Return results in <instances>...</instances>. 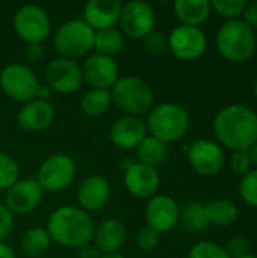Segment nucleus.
I'll return each mask as SVG.
<instances>
[{
  "label": "nucleus",
  "mask_w": 257,
  "mask_h": 258,
  "mask_svg": "<svg viewBox=\"0 0 257 258\" xmlns=\"http://www.w3.org/2000/svg\"><path fill=\"white\" fill-rule=\"evenodd\" d=\"M212 128L221 148L248 151L257 142V113L245 104L224 106L217 112Z\"/></svg>",
  "instance_id": "1"
},
{
  "label": "nucleus",
  "mask_w": 257,
  "mask_h": 258,
  "mask_svg": "<svg viewBox=\"0 0 257 258\" xmlns=\"http://www.w3.org/2000/svg\"><path fill=\"white\" fill-rule=\"evenodd\" d=\"M45 230L52 242L64 248L80 249L92 242L95 224L91 215L80 207L61 206L48 215Z\"/></svg>",
  "instance_id": "2"
},
{
  "label": "nucleus",
  "mask_w": 257,
  "mask_h": 258,
  "mask_svg": "<svg viewBox=\"0 0 257 258\" xmlns=\"http://www.w3.org/2000/svg\"><path fill=\"white\" fill-rule=\"evenodd\" d=\"M215 44L220 54L233 63L250 60L256 51L257 39L254 30L241 18L226 21L217 32Z\"/></svg>",
  "instance_id": "3"
},
{
  "label": "nucleus",
  "mask_w": 257,
  "mask_h": 258,
  "mask_svg": "<svg viewBox=\"0 0 257 258\" xmlns=\"http://www.w3.org/2000/svg\"><path fill=\"white\" fill-rule=\"evenodd\" d=\"M147 132L150 136L171 144L182 139L189 127L191 118L188 110L177 103H161L153 106V109L147 113Z\"/></svg>",
  "instance_id": "4"
},
{
  "label": "nucleus",
  "mask_w": 257,
  "mask_h": 258,
  "mask_svg": "<svg viewBox=\"0 0 257 258\" xmlns=\"http://www.w3.org/2000/svg\"><path fill=\"white\" fill-rule=\"evenodd\" d=\"M112 104L121 109L126 115L141 116L153 109L155 94L151 86L135 76H124L111 88Z\"/></svg>",
  "instance_id": "5"
},
{
  "label": "nucleus",
  "mask_w": 257,
  "mask_h": 258,
  "mask_svg": "<svg viewBox=\"0 0 257 258\" xmlns=\"http://www.w3.org/2000/svg\"><path fill=\"white\" fill-rule=\"evenodd\" d=\"M94 35L95 32L82 18H73L58 27L53 45L61 57L76 60L94 50Z\"/></svg>",
  "instance_id": "6"
},
{
  "label": "nucleus",
  "mask_w": 257,
  "mask_h": 258,
  "mask_svg": "<svg viewBox=\"0 0 257 258\" xmlns=\"http://www.w3.org/2000/svg\"><path fill=\"white\" fill-rule=\"evenodd\" d=\"M77 166L71 156L53 153L39 165L36 181L44 192H61L70 187L76 178Z\"/></svg>",
  "instance_id": "7"
},
{
  "label": "nucleus",
  "mask_w": 257,
  "mask_h": 258,
  "mask_svg": "<svg viewBox=\"0 0 257 258\" xmlns=\"http://www.w3.org/2000/svg\"><path fill=\"white\" fill-rule=\"evenodd\" d=\"M36 74L24 63H9L0 71V89L17 103H27L36 98L39 89Z\"/></svg>",
  "instance_id": "8"
},
{
  "label": "nucleus",
  "mask_w": 257,
  "mask_h": 258,
  "mask_svg": "<svg viewBox=\"0 0 257 258\" xmlns=\"http://www.w3.org/2000/svg\"><path fill=\"white\" fill-rule=\"evenodd\" d=\"M14 30L26 44H42L52 30L47 11L38 5H23L14 14Z\"/></svg>",
  "instance_id": "9"
},
{
  "label": "nucleus",
  "mask_w": 257,
  "mask_h": 258,
  "mask_svg": "<svg viewBox=\"0 0 257 258\" xmlns=\"http://www.w3.org/2000/svg\"><path fill=\"white\" fill-rule=\"evenodd\" d=\"M156 12L153 6L142 0H130L123 5L118 29L124 38L142 41L148 33L155 30Z\"/></svg>",
  "instance_id": "10"
},
{
  "label": "nucleus",
  "mask_w": 257,
  "mask_h": 258,
  "mask_svg": "<svg viewBox=\"0 0 257 258\" xmlns=\"http://www.w3.org/2000/svg\"><path fill=\"white\" fill-rule=\"evenodd\" d=\"M44 80L52 92L70 95L80 89L83 83L82 67L67 57H55L44 68Z\"/></svg>",
  "instance_id": "11"
},
{
  "label": "nucleus",
  "mask_w": 257,
  "mask_h": 258,
  "mask_svg": "<svg viewBox=\"0 0 257 258\" xmlns=\"http://www.w3.org/2000/svg\"><path fill=\"white\" fill-rule=\"evenodd\" d=\"M168 38V50L174 54V57L191 62L201 57L208 48V36L201 30V27L192 26H177L174 27Z\"/></svg>",
  "instance_id": "12"
},
{
  "label": "nucleus",
  "mask_w": 257,
  "mask_h": 258,
  "mask_svg": "<svg viewBox=\"0 0 257 258\" xmlns=\"http://www.w3.org/2000/svg\"><path fill=\"white\" fill-rule=\"evenodd\" d=\"M188 162L198 175L214 177L223 171L226 165V156L223 148L215 141L198 139L188 148Z\"/></svg>",
  "instance_id": "13"
},
{
  "label": "nucleus",
  "mask_w": 257,
  "mask_h": 258,
  "mask_svg": "<svg viewBox=\"0 0 257 258\" xmlns=\"http://www.w3.org/2000/svg\"><path fill=\"white\" fill-rule=\"evenodd\" d=\"M144 219L147 227L161 236L170 233L179 224L180 209L171 197L158 194L148 200L144 209Z\"/></svg>",
  "instance_id": "14"
},
{
  "label": "nucleus",
  "mask_w": 257,
  "mask_h": 258,
  "mask_svg": "<svg viewBox=\"0 0 257 258\" xmlns=\"http://www.w3.org/2000/svg\"><path fill=\"white\" fill-rule=\"evenodd\" d=\"M82 76L83 82H86L91 89L111 91V88L120 79V67L114 57L94 53L83 62Z\"/></svg>",
  "instance_id": "15"
},
{
  "label": "nucleus",
  "mask_w": 257,
  "mask_h": 258,
  "mask_svg": "<svg viewBox=\"0 0 257 258\" xmlns=\"http://www.w3.org/2000/svg\"><path fill=\"white\" fill-rule=\"evenodd\" d=\"M124 186L127 192L139 200H150L158 195L161 175L156 168L132 162L124 168Z\"/></svg>",
  "instance_id": "16"
},
{
  "label": "nucleus",
  "mask_w": 257,
  "mask_h": 258,
  "mask_svg": "<svg viewBox=\"0 0 257 258\" xmlns=\"http://www.w3.org/2000/svg\"><path fill=\"white\" fill-rule=\"evenodd\" d=\"M42 195L36 178H20L5 192V206L12 215H27L39 206Z\"/></svg>",
  "instance_id": "17"
},
{
  "label": "nucleus",
  "mask_w": 257,
  "mask_h": 258,
  "mask_svg": "<svg viewBox=\"0 0 257 258\" xmlns=\"http://www.w3.org/2000/svg\"><path fill=\"white\" fill-rule=\"evenodd\" d=\"M147 125L139 116L124 115L114 121L109 128V141L118 150L130 151L136 150L138 145L147 136Z\"/></svg>",
  "instance_id": "18"
},
{
  "label": "nucleus",
  "mask_w": 257,
  "mask_h": 258,
  "mask_svg": "<svg viewBox=\"0 0 257 258\" xmlns=\"http://www.w3.org/2000/svg\"><path fill=\"white\" fill-rule=\"evenodd\" d=\"M111 200V184L98 174L88 175L77 187V207L86 213L103 210Z\"/></svg>",
  "instance_id": "19"
},
{
  "label": "nucleus",
  "mask_w": 257,
  "mask_h": 258,
  "mask_svg": "<svg viewBox=\"0 0 257 258\" xmlns=\"http://www.w3.org/2000/svg\"><path fill=\"white\" fill-rule=\"evenodd\" d=\"M123 3L120 0H89L83 6V21L94 30H105L118 26Z\"/></svg>",
  "instance_id": "20"
},
{
  "label": "nucleus",
  "mask_w": 257,
  "mask_h": 258,
  "mask_svg": "<svg viewBox=\"0 0 257 258\" xmlns=\"http://www.w3.org/2000/svg\"><path fill=\"white\" fill-rule=\"evenodd\" d=\"M55 119V106L47 100L33 98L24 103L18 113V125L26 132H44L47 130Z\"/></svg>",
  "instance_id": "21"
},
{
  "label": "nucleus",
  "mask_w": 257,
  "mask_h": 258,
  "mask_svg": "<svg viewBox=\"0 0 257 258\" xmlns=\"http://www.w3.org/2000/svg\"><path fill=\"white\" fill-rule=\"evenodd\" d=\"M127 239L126 225L115 218L103 219L98 225H95L92 245L101 252V255L108 254H118L120 249L124 246Z\"/></svg>",
  "instance_id": "22"
},
{
  "label": "nucleus",
  "mask_w": 257,
  "mask_h": 258,
  "mask_svg": "<svg viewBox=\"0 0 257 258\" xmlns=\"http://www.w3.org/2000/svg\"><path fill=\"white\" fill-rule=\"evenodd\" d=\"M173 8L182 26L192 27H200L212 12L209 0H177Z\"/></svg>",
  "instance_id": "23"
},
{
  "label": "nucleus",
  "mask_w": 257,
  "mask_h": 258,
  "mask_svg": "<svg viewBox=\"0 0 257 258\" xmlns=\"http://www.w3.org/2000/svg\"><path fill=\"white\" fill-rule=\"evenodd\" d=\"M136 151V162L151 166V168H158L159 165H162L170 153V147L168 144L147 135L145 139L138 145Z\"/></svg>",
  "instance_id": "24"
},
{
  "label": "nucleus",
  "mask_w": 257,
  "mask_h": 258,
  "mask_svg": "<svg viewBox=\"0 0 257 258\" xmlns=\"http://www.w3.org/2000/svg\"><path fill=\"white\" fill-rule=\"evenodd\" d=\"M52 239L45 228L33 227L23 233L20 239V249L26 258H41L50 248Z\"/></svg>",
  "instance_id": "25"
},
{
  "label": "nucleus",
  "mask_w": 257,
  "mask_h": 258,
  "mask_svg": "<svg viewBox=\"0 0 257 258\" xmlns=\"http://www.w3.org/2000/svg\"><path fill=\"white\" fill-rule=\"evenodd\" d=\"M206 216L211 225L217 227H229L238 219V207L233 201L226 198L212 200L204 204Z\"/></svg>",
  "instance_id": "26"
},
{
  "label": "nucleus",
  "mask_w": 257,
  "mask_h": 258,
  "mask_svg": "<svg viewBox=\"0 0 257 258\" xmlns=\"http://www.w3.org/2000/svg\"><path fill=\"white\" fill-rule=\"evenodd\" d=\"M112 106V95L108 89H89L80 98V110L91 118L105 115Z\"/></svg>",
  "instance_id": "27"
},
{
  "label": "nucleus",
  "mask_w": 257,
  "mask_h": 258,
  "mask_svg": "<svg viewBox=\"0 0 257 258\" xmlns=\"http://www.w3.org/2000/svg\"><path fill=\"white\" fill-rule=\"evenodd\" d=\"M124 44H126V38L117 27L98 30L94 35V50L98 54L114 57L115 54L123 51Z\"/></svg>",
  "instance_id": "28"
},
{
  "label": "nucleus",
  "mask_w": 257,
  "mask_h": 258,
  "mask_svg": "<svg viewBox=\"0 0 257 258\" xmlns=\"http://www.w3.org/2000/svg\"><path fill=\"white\" fill-rule=\"evenodd\" d=\"M179 222H182V225L188 231H192V233L204 231L211 225L209 221H208V216H206L204 204H201L198 201L188 203L183 207V210H180Z\"/></svg>",
  "instance_id": "29"
},
{
  "label": "nucleus",
  "mask_w": 257,
  "mask_h": 258,
  "mask_svg": "<svg viewBox=\"0 0 257 258\" xmlns=\"http://www.w3.org/2000/svg\"><path fill=\"white\" fill-rule=\"evenodd\" d=\"M20 180V166L17 160L8 154L0 153V190H8Z\"/></svg>",
  "instance_id": "30"
},
{
  "label": "nucleus",
  "mask_w": 257,
  "mask_h": 258,
  "mask_svg": "<svg viewBox=\"0 0 257 258\" xmlns=\"http://www.w3.org/2000/svg\"><path fill=\"white\" fill-rule=\"evenodd\" d=\"M238 190L241 200L247 206L257 209V168L250 169L245 175H242Z\"/></svg>",
  "instance_id": "31"
},
{
  "label": "nucleus",
  "mask_w": 257,
  "mask_h": 258,
  "mask_svg": "<svg viewBox=\"0 0 257 258\" xmlns=\"http://www.w3.org/2000/svg\"><path fill=\"white\" fill-rule=\"evenodd\" d=\"M247 6L245 0H214L211 2V8L215 14L220 17L229 20H238L239 15H242L244 9Z\"/></svg>",
  "instance_id": "32"
},
{
  "label": "nucleus",
  "mask_w": 257,
  "mask_h": 258,
  "mask_svg": "<svg viewBox=\"0 0 257 258\" xmlns=\"http://www.w3.org/2000/svg\"><path fill=\"white\" fill-rule=\"evenodd\" d=\"M188 258H230L227 251L224 249V246L218 245V243H214V242H209V240H204V242H198L195 243L189 254Z\"/></svg>",
  "instance_id": "33"
},
{
  "label": "nucleus",
  "mask_w": 257,
  "mask_h": 258,
  "mask_svg": "<svg viewBox=\"0 0 257 258\" xmlns=\"http://www.w3.org/2000/svg\"><path fill=\"white\" fill-rule=\"evenodd\" d=\"M230 168L235 174L245 175L250 169H253V162L250 153L247 150L242 151H232L230 156Z\"/></svg>",
  "instance_id": "34"
},
{
  "label": "nucleus",
  "mask_w": 257,
  "mask_h": 258,
  "mask_svg": "<svg viewBox=\"0 0 257 258\" xmlns=\"http://www.w3.org/2000/svg\"><path fill=\"white\" fill-rule=\"evenodd\" d=\"M142 41H144L145 48H147L150 53H153V54H162L164 51L168 50V38H167V35H164L162 32L153 30V32L148 33Z\"/></svg>",
  "instance_id": "35"
},
{
  "label": "nucleus",
  "mask_w": 257,
  "mask_h": 258,
  "mask_svg": "<svg viewBox=\"0 0 257 258\" xmlns=\"http://www.w3.org/2000/svg\"><path fill=\"white\" fill-rule=\"evenodd\" d=\"M159 234L156 231H153L151 228L148 227H144L138 231V236H136V245L139 249L148 252V251H153L158 245H159Z\"/></svg>",
  "instance_id": "36"
},
{
  "label": "nucleus",
  "mask_w": 257,
  "mask_h": 258,
  "mask_svg": "<svg viewBox=\"0 0 257 258\" xmlns=\"http://www.w3.org/2000/svg\"><path fill=\"white\" fill-rule=\"evenodd\" d=\"M224 249L230 258L242 257L250 252V240L245 236H235L227 242Z\"/></svg>",
  "instance_id": "37"
},
{
  "label": "nucleus",
  "mask_w": 257,
  "mask_h": 258,
  "mask_svg": "<svg viewBox=\"0 0 257 258\" xmlns=\"http://www.w3.org/2000/svg\"><path fill=\"white\" fill-rule=\"evenodd\" d=\"M15 225L14 215L8 210L5 204H0V242H5L12 233Z\"/></svg>",
  "instance_id": "38"
},
{
  "label": "nucleus",
  "mask_w": 257,
  "mask_h": 258,
  "mask_svg": "<svg viewBox=\"0 0 257 258\" xmlns=\"http://www.w3.org/2000/svg\"><path fill=\"white\" fill-rule=\"evenodd\" d=\"M44 45L42 44H26L24 56L29 62H39L44 59Z\"/></svg>",
  "instance_id": "39"
},
{
  "label": "nucleus",
  "mask_w": 257,
  "mask_h": 258,
  "mask_svg": "<svg viewBox=\"0 0 257 258\" xmlns=\"http://www.w3.org/2000/svg\"><path fill=\"white\" fill-rule=\"evenodd\" d=\"M242 15H244L242 20H244L253 30L257 29V0L256 2H251V3H247V6H245Z\"/></svg>",
  "instance_id": "40"
},
{
  "label": "nucleus",
  "mask_w": 257,
  "mask_h": 258,
  "mask_svg": "<svg viewBox=\"0 0 257 258\" xmlns=\"http://www.w3.org/2000/svg\"><path fill=\"white\" fill-rule=\"evenodd\" d=\"M101 257V252L92 245H85L79 249V258H100Z\"/></svg>",
  "instance_id": "41"
},
{
  "label": "nucleus",
  "mask_w": 257,
  "mask_h": 258,
  "mask_svg": "<svg viewBox=\"0 0 257 258\" xmlns=\"http://www.w3.org/2000/svg\"><path fill=\"white\" fill-rule=\"evenodd\" d=\"M0 258H17V255L8 243L0 242Z\"/></svg>",
  "instance_id": "42"
},
{
  "label": "nucleus",
  "mask_w": 257,
  "mask_h": 258,
  "mask_svg": "<svg viewBox=\"0 0 257 258\" xmlns=\"http://www.w3.org/2000/svg\"><path fill=\"white\" fill-rule=\"evenodd\" d=\"M50 95H52V91H50V88L44 83V85H39V89H38V94H36V98H39V100H47V101H50L48 98H50Z\"/></svg>",
  "instance_id": "43"
},
{
  "label": "nucleus",
  "mask_w": 257,
  "mask_h": 258,
  "mask_svg": "<svg viewBox=\"0 0 257 258\" xmlns=\"http://www.w3.org/2000/svg\"><path fill=\"white\" fill-rule=\"evenodd\" d=\"M248 153H250V157H251V162H253V165L257 168V142L248 150Z\"/></svg>",
  "instance_id": "44"
},
{
  "label": "nucleus",
  "mask_w": 257,
  "mask_h": 258,
  "mask_svg": "<svg viewBox=\"0 0 257 258\" xmlns=\"http://www.w3.org/2000/svg\"><path fill=\"white\" fill-rule=\"evenodd\" d=\"M100 258H126L124 255H121L120 252L118 254H108V255H101Z\"/></svg>",
  "instance_id": "45"
},
{
  "label": "nucleus",
  "mask_w": 257,
  "mask_h": 258,
  "mask_svg": "<svg viewBox=\"0 0 257 258\" xmlns=\"http://www.w3.org/2000/svg\"><path fill=\"white\" fill-rule=\"evenodd\" d=\"M238 258H257V255H254V254H245V255H242V257H238Z\"/></svg>",
  "instance_id": "46"
},
{
  "label": "nucleus",
  "mask_w": 257,
  "mask_h": 258,
  "mask_svg": "<svg viewBox=\"0 0 257 258\" xmlns=\"http://www.w3.org/2000/svg\"><path fill=\"white\" fill-rule=\"evenodd\" d=\"M253 91H254V97H256V100H257V79H256V82H254V86H253Z\"/></svg>",
  "instance_id": "47"
}]
</instances>
